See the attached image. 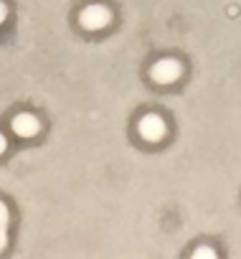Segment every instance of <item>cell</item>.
I'll return each instance as SVG.
<instances>
[{
    "instance_id": "1",
    "label": "cell",
    "mask_w": 241,
    "mask_h": 259,
    "mask_svg": "<svg viewBox=\"0 0 241 259\" xmlns=\"http://www.w3.org/2000/svg\"><path fill=\"white\" fill-rule=\"evenodd\" d=\"M109 21H112V13L104 6H86L79 13V23L86 31H102L104 26H109Z\"/></svg>"
},
{
    "instance_id": "2",
    "label": "cell",
    "mask_w": 241,
    "mask_h": 259,
    "mask_svg": "<svg viewBox=\"0 0 241 259\" xmlns=\"http://www.w3.org/2000/svg\"><path fill=\"white\" fill-rule=\"evenodd\" d=\"M11 127H13V133H16L18 138H33V135H38L41 122L36 119V114L21 112V114H16V117L11 119Z\"/></svg>"
},
{
    "instance_id": "3",
    "label": "cell",
    "mask_w": 241,
    "mask_h": 259,
    "mask_svg": "<svg viewBox=\"0 0 241 259\" xmlns=\"http://www.w3.org/2000/svg\"><path fill=\"white\" fill-rule=\"evenodd\" d=\"M150 74H153V79H155L158 84H170V81L178 79L180 64H178V61H170V59H163V61H158V64L153 66Z\"/></svg>"
},
{
    "instance_id": "4",
    "label": "cell",
    "mask_w": 241,
    "mask_h": 259,
    "mask_svg": "<svg viewBox=\"0 0 241 259\" xmlns=\"http://www.w3.org/2000/svg\"><path fill=\"white\" fill-rule=\"evenodd\" d=\"M140 135L145 138V140H160L163 135H165V124H163V119L158 117V114H145L142 119H140Z\"/></svg>"
},
{
    "instance_id": "5",
    "label": "cell",
    "mask_w": 241,
    "mask_h": 259,
    "mask_svg": "<svg viewBox=\"0 0 241 259\" xmlns=\"http://www.w3.org/2000/svg\"><path fill=\"white\" fill-rule=\"evenodd\" d=\"M6 221H8V208L6 203H0V226H6Z\"/></svg>"
},
{
    "instance_id": "6",
    "label": "cell",
    "mask_w": 241,
    "mask_h": 259,
    "mask_svg": "<svg viewBox=\"0 0 241 259\" xmlns=\"http://www.w3.org/2000/svg\"><path fill=\"white\" fill-rule=\"evenodd\" d=\"M6 18H8V8H6V3H0V26H3Z\"/></svg>"
},
{
    "instance_id": "7",
    "label": "cell",
    "mask_w": 241,
    "mask_h": 259,
    "mask_svg": "<svg viewBox=\"0 0 241 259\" xmlns=\"http://www.w3.org/2000/svg\"><path fill=\"white\" fill-rule=\"evenodd\" d=\"M6 148H8V140H6V135H3V133H0V155L6 153Z\"/></svg>"
},
{
    "instance_id": "8",
    "label": "cell",
    "mask_w": 241,
    "mask_h": 259,
    "mask_svg": "<svg viewBox=\"0 0 241 259\" xmlns=\"http://www.w3.org/2000/svg\"><path fill=\"white\" fill-rule=\"evenodd\" d=\"M6 246V234H3V226H0V249Z\"/></svg>"
}]
</instances>
